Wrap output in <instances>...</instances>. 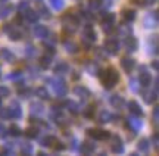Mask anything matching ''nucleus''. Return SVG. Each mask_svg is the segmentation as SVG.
<instances>
[{
	"label": "nucleus",
	"mask_w": 159,
	"mask_h": 156,
	"mask_svg": "<svg viewBox=\"0 0 159 156\" xmlns=\"http://www.w3.org/2000/svg\"><path fill=\"white\" fill-rule=\"evenodd\" d=\"M99 72H100V80H102V84L105 88H112L119 81L118 72L112 68H109L106 71H99Z\"/></svg>",
	"instance_id": "1"
},
{
	"label": "nucleus",
	"mask_w": 159,
	"mask_h": 156,
	"mask_svg": "<svg viewBox=\"0 0 159 156\" xmlns=\"http://www.w3.org/2000/svg\"><path fill=\"white\" fill-rule=\"evenodd\" d=\"M49 82H52L50 86L52 88L55 90V93H56L59 97H62V96H65L66 94V84H65V81L63 80H55V78H49Z\"/></svg>",
	"instance_id": "2"
},
{
	"label": "nucleus",
	"mask_w": 159,
	"mask_h": 156,
	"mask_svg": "<svg viewBox=\"0 0 159 156\" xmlns=\"http://www.w3.org/2000/svg\"><path fill=\"white\" fill-rule=\"evenodd\" d=\"M87 136L94 140H106L111 137V133L106 130H99V128H90L87 130Z\"/></svg>",
	"instance_id": "3"
},
{
	"label": "nucleus",
	"mask_w": 159,
	"mask_h": 156,
	"mask_svg": "<svg viewBox=\"0 0 159 156\" xmlns=\"http://www.w3.org/2000/svg\"><path fill=\"white\" fill-rule=\"evenodd\" d=\"M78 24H80V19L77 16H74V15H66L63 18V27L69 33H74L77 29V27H78Z\"/></svg>",
	"instance_id": "4"
},
{
	"label": "nucleus",
	"mask_w": 159,
	"mask_h": 156,
	"mask_svg": "<svg viewBox=\"0 0 159 156\" xmlns=\"http://www.w3.org/2000/svg\"><path fill=\"white\" fill-rule=\"evenodd\" d=\"M140 127H142V121L139 119V116H130L128 119H127V128H130V131H133V133H136V131H139L140 130Z\"/></svg>",
	"instance_id": "5"
},
{
	"label": "nucleus",
	"mask_w": 159,
	"mask_h": 156,
	"mask_svg": "<svg viewBox=\"0 0 159 156\" xmlns=\"http://www.w3.org/2000/svg\"><path fill=\"white\" fill-rule=\"evenodd\" d=\"M7 109H9L11 118H21V116H22V109H21V106H19V103H18L16 100L11 102Z\"/></svg>",
	"instance_id": "6"
},
{
	"label": "nucleus",
	"mask_w": 159,
	"mask_h": 156,
	"mask_svg": "<svg viewBox=\"0 0 159 156\" xmlns=\"http://www.w3.org/2000/svg\"><path fill=\"white\" fill-rule=\"evenodd\" d=\"M124 44H125L127 52H136L137 47H139V41H137L136 37H133V35H127Z\"/></svg>",
	"instance_id": "7"
},
{
	"label": "nucleus",
	"mask_w": 159,
	"mask_h": 156,
	"mask_svg": "<svg viewBox=\"0 0 159 156\" xmlns=\"http://www.w3.org/2000/svg\"><path fill=\"white\" fill-rule=\"evenodd\" d=\"M111 150L114 153H122L124 152V145H122V140L119 136H115L112 140V145H111Z\"/></svg>",
	"instance_id": "8"
},
{
	"label": "nucleus",
	"mask_w": 159,
	"mask_h": 156,
	"mask_svg": "<svg viewBox=\"0 0 159 156\" xmlns=\"http://www.w3.org/2000/svg\"><path fill=\"white\" fill-rule=\"evenodd\" d=\"M33 34H34L37 38H47L49 29L46 28L44 25H35L34 28H33Z\"/></svg>",
	"instance_id": "9"
},
{
	"label": "nucleus",
	"mask_w": 159,
	"mask_h": 156,
	"mask_svg": "<svg viewBox=\"0 0 159 156\" xmlns=\"http://www.w3.org/2000/svg\"><path fill=\"white\" fill-rule=\"evenodd\" d=\"M94 149H96V146L93 145L91 141H83L81 146H80V152L83 155H91L94 152Z\"/></svg>",
	"instance_id": "10"
},
{
	"label": "nucleus",
	"mask_w": 159,
	"mask_h": 156,
	"mask_svg": "<svg viewBox=\"0 0 159 156\" xmlns=\"http://www.w3.org/2000/svg\"><path fill=\"white\" fill-rule=\"evenodd\" d=\"M121 66H122V69L125 72H131V71L134 69V66H136V62H134V59H131V58H122Z\"/></svg>",
	"instance_id": "11"
},
{
	"label": "nucleus",
	"mask_w": 159,
	"mask_h": 156,
	"mask_svg": "<svg viewBox=\"0 0 159 156\" xmlns=\"http://www.w3.org/2000/svg\"><path fill=\"white\" fill-rule=\"evenodd\" d=\"M105 49L108 50L111 55H116L119 50V44L116 40H108L106 43H105Z\"/></svg>",
	"instance_id": "12"
},
{
	"label": "nucleus",
	"mask_w": 159,
	"mask_h": 156,
	"mask_svg": "<svg viewBox=\"0 0 159 156\" xmlns=\"http://www.w3.org/2000/svg\"><path fill=\"white\" fill-rule=\"evenodd\" d=\"M128 109H130V112L133 114V115L143 116V110H142V108L139 106V103H137L136 100H131L130 103H128Z\"/></svg>",
	"instance_id": "13"
},
{
	"label": "nucleus",
	"mask_w": 159,
	"mask_h": 156,
	"mask_svg": "<svg viewBox=\"0 0 159 156\" xmlns=\"http://www.w3.org/2000/svg\"><path fill=\"white\" fill-rule=\"evenodd\" d=\"M84 37H85V40H89V41H94L97 38V35L91 25H85L84 27Z\"/></svg>",
	"instance_id": "14"
},
{
	"label": "nucleus",
	"mask_w": 159,
	"mask_h": 156,
	"mask_svg": "<svg viewBox=\"0 0 159 156\" xmlns=\"http://www.w3.org/2000/svg\"><path fill=\"white\" fill-rule=\"evenodd\" d=\"M74 93L77 94V96H80V97H83V99L90 97V91H89V88H85L84 86H77L74 88Z\"/></svg>",
	"instance_id": "15"
},
{
	"label": "nucleus",
	"mask_w": 159,
	"mask_h": 156,
	"mask_svg": "<svg viewBox=\"0 0 159 156\" xmlns=\"http://www.w3.org/2000/svg\"><path fill=\"white\" fill-rule=\"evenodd\" d=\"M144 24H146V27H156V24H158V12H153V15H148L146 19H144Z\"/></svg>",
	"instance_id": "16"
},
{
	"label": "nucleus",
	"mask_w": 159,
	"mask_h": 156,
	"mask_svg": "<svg viewBox=\"0 0 159 156\" xmlns=\"http://www.w3.org/2000/svg\"><path fill=\"white\" fill-rule=\"evenodd\" d=\"M111 105H112L114 108H118V109H121V108L124 106V99L121 97L119 94H114V96L111 97Z\"/></svg>",
	"instance_id": "17"
},
{
	"label": "nucleus",
	"mask_w": 159,
	"mask_h": 156,
	"mask_svg": "<svg viewBox=\"0 0 159 156\" xmlns=\"http://www.w3.org/2000/svg\"><path fill=\"white\" fill-rule=\"evenodd\" d=\"M142 94L148 103H152V102H155L156 97H158V90H153V91H142Z\"/></svg>",
	"instance_id": "18"
},
{
	"label": "nucleus",
	"mask_w": 159,
	"mask_h": 156,
	"mask_svg": "<svg viewBox=\"0 0 159 156\" xmlns=\"http://www.w3.org/2000/svg\"><path fill=\"white\" fill-rule=\"evenodd\" d=\"M140 84H142L143 87H149L150 86V82H152V77H150V74L149 72H144L143 71L142 74H140Z\"/></svg>",
	"instance_id": "19"
},
{
	"label": "nucleus",
	"mask_w": 159,
	"mask_h": 156,
	"mask_svg": "<svg viewBox=\"0 0 159 156\" xmlns=\"http://www.w3.org/2000/svg\"><path fill=\"white\" fill-rule=\"evenodd\" d=\"M0 56L5 59L6 62H15V55L11 53L7 49H2V50H0Z\"/></svg>",
	"instance_id": "20"
},
{
	"label": "nucleus",
	"mask_w": 159,
	"mask_h": 156,
	"mask_svg": "<svg viewBox=\"0 0 159 156\" xmlns=\"http://www.w3.org/2000/svg\"><path fill=\"white\" fill-rule=\"evenodd\" d=\"M25 16H27V19H28L31 24H34V22H37L39 21V18H40V15H39V12H35V11H31V9H28V11L25 12Z\"/></svg>",
	"instance_id": "21"
},
{
	"label": "nucleus",
	"mask_w": 159,
	"mask_h": 156,
	"mask_svg": "<svg viewBox=\"0 0 159 156\" xmlns=\"http://www.w3.org/2000/svg\"><path fill=\"white\" fill-rule=\"evenodd\" d=\"M35 94H37L40 99H43V100H50V94L46 90V87H39V88L35 90Z\"/></svg>",
	"instance_id": "22"
},
{
	"label": "nucleus",
	"mask_w": 159,
	"mask_h": 156,
	"mask_svg": "<svg viewBox=\"0 0 159 156\" xmlns=\"http://www.w3.org/2000/svg\"><path fill=\"white\" fill-rule=\"evenodd\" d=\"M111 119H112L111 112H109V110H102V112L99 114V119H97V121L102 122V124H105V122H109Z\"/></svg>",
	"instance_id": "23"
},
{
	"label": "nucleus",
	"mask_w": 159,
	"mask_h": 156,
	"mask_svg": "<svg viewBox=\"0 0 159 156\" xmlns=\"http://www.w3.org/2000/svg\"><path fill=\"white\" fill-rule=\"evenodd\" d=\"M65 106H66L69 112H71V114H74V115H77V114L80 112V106L75 103V102H72V100H68V102L65 103Z\"/></svg>",
	"instance_id": "24"
},
{
	"label": "nucleus",
	"mask_w": 159,
	"mask_h": 156,
	"mask_svg": "<svg viewBox=\"0 0 159 156\" xmlns=\"http://www.w3.org/2000/svg\"><path fill=\"white\" fill-rule=\"evenodd\" d=\"M122 13H124V19L127 22H133L136 19V11H133V9H125Z\"/></svg>",
	"instance_id": "25"
},
{
	"label": "nucleus",
	"mask_w": 159,
	"mask_h": 156,
	"mask_svg": "<svg viewBox=\"0 0 159 156\" xmlns=\"http://www.w3.org/2000/svg\"><path fill=\"white\" fill-rule=\"evenodd\" d=\"M69 71V66L68 64H65V62H59V64L55 66V72L56 74H65V72H68Z\"/></svg>",
	"instance_id": "26"
},
{
	"label": "nucleus",
	"mask_w": 159,
	"mask_h": 156,
	"mask_svg": "<svg viewBox=\"0 0 159 156\" xmlns=\"http://www.w3.org/2000/svg\"><path fill=\"white\" fill-rule=\"evenodd\" d=\"M50 6L55 9V11H62L63 6H65V2L63 0H49Z\"/></svg>",
	"instance_id": "27"
},
{
	"label": "nucleus",
	"mask_w": 159,
	"mask_h": 156,
	"mask_svg": "<svg viewBox=\"0 0 159 156\" xmlns=\"http://www.w3.org/2000/svg\"><path fill=\"white\" fill-rule=\"evenodd\" d=\"M149 146H150V143H149L148 139H142L139 143H137V147H139V150L140 152H148Z\"/></svg>",
	"instance_id": "28"
},
{
	"label": "nucleus",
	"mask_w": 159,
	"mask_h": 156,
	"mask_svg": "<svg viewBox=\"0 0 159 156\" xmlns=\"http://www.w3.org/2000/svg\"><path fill=\"white\" fill-rule=\"evenodd\" d=\"M55 141H56V137H53V136H47V137H44V139L41 140V143H40V145L43 146V147H50Z\"/></svg>",
	"instance_id": "29"
},
{
	"label": "nucleus",
	"mask_w": 159,
	"mask_h": 156,
	"mask_svg": "<svg viewBox=\"0 0 159 156\" xmlns=\"http://www.w3.org/2000/svg\"><path fill=\"white\" fill-rule=\"evenodd\" d=\"M9 31V38L11 40H19L21 37H22V34H21V31H18V29H13V27H11V29H7Z\"/></svg>",
	"instance_id": "30"
},
{
	"label": "nucleus",
	"mask_w": 159,
	"mask_h": 156,
	"mask_svg": "<svg viewBox=\"0 0 159 156\" xmlns=\"http://www.w3.org/2000/svg\"><path fill=\"white\" fill-rule=\"evenodd\" d=\"M65 49L69 53H77L78 52V44H75L74 41H66L65 43Z\"/></svg>",
	"instance_id": "31"
},
{
	"label": "nucleus",
	"mask_w": 159,
	"mask_h": 156,
	"mask_svg": "<svg viewBox=\"0 0 159 156\" xmlns=\"http://www.w3.org/2000/svg\"><path fill=\"white\" fill-rule=\"evenodd\" d=\"M12 9H13V7L9 6V5L7 6H0V19H5V18L12 12Z\"/></svg>",
	"instance_id": "32"
},
{
	"label": "nucleus",
	"mask_w": 159,
	"mask_h": 156,
	"mask_svg": "<svg viewBox=\"0 0 159 156\" xmlns=\"http://www.w3.org/2000/svg\"><path fill=\"white\" fill-rule=\"evenodd\" d=\"M25 136H27L28 139H35V137L39 136V130L35 127H30L25 130Z\"/></svg>",
	"instance_id": "33"
},
{
	"label": "nucleus",
	"mask_w": 159,
	"mask_h": 156,
	"mask_svg": "<svg viewBox=\"0 0 159 156\" xmlns=\"http://www.w3.org/2000/svg\"><path fill=\"white\" fill-rule=\"evenodd\" d=\"M102 5H103V0H89V6H90L93 11L102 7Z\"/></svg>",
	"instance_id": "34"
},
{
	"label": "nucleus",
	"mask_w": 159,
	"mask_h": 156,
	"mask_svg": "<svg viewBox=\"0 0 159 156\" xmlns=\"http://www.w3.org/2000/svg\"><path fill=\"white\" fill-rule=\"evenodd\" d=\"M50 59H52V56H49V55H46V56H43V58L40 59V65H41V68H49V65H50Z\"/></svg>",
	"instance_id": "35"
},
{
	"label": "nucleus",
	"mask_w": 159,
	"mask_h": 156,
	"mask_svg": "<svg viewBox=\"0 0 159 156\" xmlns=\"http://www.w3.org/2000/svg\"><path fill=\"white\" fill-rule=\"evenodd\" d=\"M43 105L41 103H33L31 105V112H33V114H41V112H43Z\"/></svg>",
	"instance_id": "36"
},
{
	"label": "nucleus",
	"mask_w": 159,
	"mask_h": 156,
	"mask_svg": "<svg viewBox=\"0 0 159 156\" xmlns=\"http://www.w3.org/2000/svg\"><path fill=\"white\" fill-rule=\"evenodd\" d=\"M103 22H109V24H114L115 22V15L114 13H103Z\"/></svg>",
	"instance_id": "37"
},
{
	"label": "nucleus",
	"mask_w": 159,
	"mask_h": 156,
	"mask_svg": "<svg viewBox=\"0 0 159 156\" xmlns=\"http://www.w3.org/2000/svg\"><path fill=\"white\" fill-rule=\"evenodd\" d=\"M21 150H22V155H31L33 147H31V145H28V143H22V146H21Z\"/></svg>",
	"instance_id": "38"
},
{
	"label": "nucleus",
	"mask_w": 159,
	"mask_h": 156,
	"mask_svg": "<svg viewBox=\"0 0 159 156\" xmlns=\"http://www.w3.org/2000/svg\"><path fill=\"white\" fill-rule=\"evenodd\" d=\"M9 134L18 137V136H21V128L18 127V125H11V128H9Z\"/></svg>",
	"instance_id": "39"
},
{
	"label": "nucleus",
	"mask_w": 159,
	"mask_h": 156,
	"mask_svg": "<svg viewBox=\"0 0 159 156\" xmlns=\"http://www.w3.org/2000/svg\"><path fill=\"white\" fill-rule=\"evenodd\" d=\"M28 9H30L28 2H21V3L18 5V11H19V13H25Z\"/></svg>",
	"instance_id": "40"
},
{
	"label": "nucleus",
	"mask_w": 159,
	"mask_h": 156,
	"mask_svg": "<svg viewBox=\"0 0 159 156\" xmlns=\"http://www.w3.org/2000/svg\"><path fill=\"white\" fill-rule=\"evenodd\" d=\"M0 118L2 119H11V114L7 108H0Z\"/></svg>",
	"instance_id": "41"
},
{
	"label": "nucleus",
	"mask_w": 159,
	"mask_h": 156,
	"mask_svg": "<svg viewBox=\"0 0 159 156\" xmlns=\"http://www.w3.org/2000/svg\"><path fill=\"white\" fill-rule=\"evenodd\" d=\"M102 27H103V31H105V33H108V34H111V33H112V29H114V24L103 22V24H102Z\"/></svg>",
	"instance_id": "42"
},
{
	"label": "nucleus",
	"mask_w": 159,
	"mask_h": 156,
	"mask_svg": "<svg viewBox=\"0 0 159 156\" xmlns=\"http://www.w3.org/2000/svg\"><path fill=\"white\" fill-rule=\"evenodd\" d=\"M40 12H41V16H44V18H47V19H49V18L52 16L50 15V12H49V9H47V7H46V6H40Z\"/></svg>",
	"instance_id": "43"
},
{
	"label": "nucleus",
	"mask_w": 159,
	"mask_h": 156,
	"mask_svg": "<svg viewBox=\"0 0 159 156\" xmlns=\"http://www.w3.org/2000/svg\"><path fill=\"white\" fill-rule=\"evenodd\" d=\"M25 53H27V55H28V56H31V58H33V56H35V53H37V50H35V47H33V46H27V49H25Z\"/></svg>",
	"instance_id": "44"
},
{
	"label": "nucleus",
	"mask_w": 159,
	"mask_h": 156,
	"mask_svg": "<svg viewBox=\"0 0 159 156\" xmlns=\"http://www.w3.org/2000/svg\"><path fill=\"white\" fill-rule=\"evenodd\" d=\"M9 94H11V90H9L7 87L0 86V97H6V96H9Z\"/></svg>",
	"instance_id": "45"
},
{
	"label": "nucleus",
	"mask_w": 159,
	"mask_h": 156,
	"mask_svg": "<svg viewBox=\"0 0 159 156\" xmlns=\"http://www.w3.org/2000/svg\"><path fill=\"white\" fill-rule=\"evenodd\" d=\"M56 145H52L53 147H55V150L56 152H62V150H65V145L63 143H61V141H55Z\"/></svg>",
	"instance_id": "46"
},
{
	"label": "nucleus",
	"mask_w": 159,
	"mask_h": 156,
	"mask_svg": "<svg viewBox=\"0 0 159 156\" xmlns=\"http://www.w3.org/2000/svg\"><path fill=\"white\" fill-rule=\"evenodd\" d=\"M89 71H90V74H97L96 71H99V66H97V64H89Z\"/></svg>",
	"instance_id": "47"
},
{
	"label": "nucleus",
	"mask_w": 159,
	"mask_h": 156,
	"mask_svg": "<svg viewBox=\"0 0 159 156\" xmlns=\"http://www.w3.org/2000/svg\"><path fill=\"white\" fill-rule=\"evenodd\" d=\"M158 119H159V108L156 106L153 109V122H155V125L158 124Z\"/></svg>",
	"instance_id": "48"
},
{
	"label": "nucleus",
	"mask_w": 159,
	"mask_h": 156,
	"mask_svg": "<svg viewBox=\"0 0 159 156\" xmlns=\"http://www.w3.org/2000/svg\"><path fill=\"white\" fill-rule=\"evenodd\" d=\"M21 77H22L21 72H13V74H9L7 78H9V80H18V78H21Z\"/></svg>",
	"instance_id": "49"
},
{
	"label": "nucleus",
	"mask_w": 159,
	"mask_h": 156,
	"mask_svg": "<svg viewBox=\"0 0 159 156\" xmlns=\"http://www.w3.org/2000/svg\"><path fill=\"white\" fill-rule=\"evenodd\" d=\"M93 112H94V108H93V106H89V108H87V112H85V116H87V118H91V116H93Z\"/></svg>",
	"instance_id": "50"
},
{
	"label": "nucleus",
	"mask_w": 159,
	"mask_h": 156,
	"mask_svg": "<svg viewBox=\"0 0 159 156\" xmlns=\"http://www.w3.org/2000/svg\"><path fill=\"white\" fill-rule=\"evenodd\" d=\"M130 87H131V90H134V91H137V86H136V80H131V82H130Z\"/></svg>",
	"instance_id": "51"
},
{
	"label": "nucleus",
	"mask_w": 159,
	"mask_h": 156,
	"mask_svg": "<svg viewBox=\"0 0 159 156\" xmlns=\"http://www.w3.org/2000/svg\"><path fill=\"white\" fill-rule=\"evenodd\" d=\"M153 145H155V147H158V133L153 134Z\"/></svg>",
	"instance_id": "52"
},
{
	"label": "nucleus",
	"mask_w": 159,
	"mask_h": 156,
	"mask_svg": "<svg viewBox=\"0 0 159 156\" xmlns=\"http://www.w3.org/2000/svg\"><path fill=\"white\" fill-rule=\"evenodd\" d=\"M152 66H153V69H155V71H158V62H156V60H153Z\"/></svg>",
	"instance_id": "53"
},
{
	"label": "nucleus",
	"mask_w": 159,
	"mask_h": 156,
	"mask_svg": "<svg viewBox=\"0 0 159 156\" xmlns=\"http://www.w3.org/2000/svg\"><path fill=\"white\" fill-rule=\"evenodd\" d=\"M144 2H146L148 5H153V3H155V2H156V0H144Z\"/></svg>",
	"instance_id": "54"
},
{
	"label": "nucleus",
	"mask_w": 159,
	"mask_h": 156,
	"mask_svg": "<svg viewBox=\"0 0 159 156\" xmlns=\"http://www.w3.org/2000/svg\"><path fill=\"white\" fill-rule=\"evenodd\" d=\"M0 2H6V0H0Z\"/></svg>",
	"instance_id": "55"
},
{
	"label": "nucleus",
	"mask_w": 159,
	"mask_h": 156,
	"mask_svg": "<svg viewBox=\"0 0 159 156\" xmlns=\"http://www.w3.org/2000/svg\"><path fill=\"white\" fill-rule=\"evenodd\" d=\"M0 105H2V99H0Z\"/></svg>",
	"instance_id": "56"
},
{
	"label": "nucleus",
	"mask_w": 159,
	"mask_h": 156,
	"mask_svg": "<svg viewBox=\"0 0 159 156\" xmlns=\"http://www.w3.org/2000/svg\"><path fill=\"white\" fill-rule=\"evenodd\" d=\"M0 75H2V72H0Z\"/></svg>",
	"instance_id": "57"
}]
</instances>
